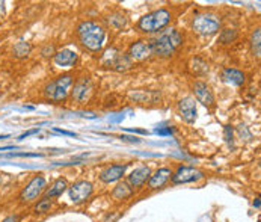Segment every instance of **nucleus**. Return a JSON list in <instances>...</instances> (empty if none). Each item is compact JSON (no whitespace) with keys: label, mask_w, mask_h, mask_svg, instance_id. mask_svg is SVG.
<instances>
[{"label":"nucleus","mask_w":261,"mask_h":222,"mask_svg":"<svg viewBox=\"0 0 261 222\" xmlns=\"http://www.w3.org/2000/svg\"><path fill=\"white\" fill-rule=\"evenodd\" d=\"M77 34L85 49H88L89 52L101 50L103 42L106 40V30L100 24L94 21H83L77 27Z\"/></svg>","instance_id":"obj_1"},{"label":"nucleus","mask_w":261,"mask_h":222,"mask_svg":"<svg viewBox=\"0 0 261 222\" xmlns=\"http://www.w3.org/2000/svg\"><path fill=\"white\" fill-rule=\"evenodd\" d=\"M183 41L184 38L177 29L163 30L159 38L151 42L152 55H157L160 58H169L180 49V45H183Z\"/></svg>","instance_id":"obj_2"},{"label":"nucleus","mask_w":261,"mask_h":222,"mask_svg":"<svg viewBox=\"0 0 261 222\" xmlns=\"http://www.w3.org/2000/svg\"><path fill=\"white\" fill-rule=\"evenodd\" d=\"M172 20V14L168 9H157L152 11L139 20L137 23V29L144 34H154V32H160L162 29H165L168 24Z\"/></svg>","instance_id":"obj_3"},{"label":"nucleus","mask_w":261,"mask_h":222,"mask_svg":"<svg viewBox=\"0 0 261 222\" xmlns=\"http://www.w3.org/2000/svg\"><path fill=\"white\" fill-rule=\"evenodd\" d=\"M73 82H74V77L71 74L59 76L57 79H55L53 82H50L45 86L44 89L45 99H49L52 101H65L70 94V88Z\"/></svg>","instance_id":"obj_4"},{"label":"nucleus","mask_w":261,"mask_h":222,"mask_svg":"<svg viewBox=\"0 0 261 222\" xmlns=\"http://www.w3.org/2000/svg\"><path fill=\"white\" fill-rule=\"evenodd\" d=\"M192 29L203 37H211L221 30V19L210 12L196 14L192 21Z\"/></svg>","instance_id":"obj_5"},{"label":"nucleus","mask_w":261,"mask_h":222,"mask_svg":"<svg viewBox=\"0 0 261 222\" xmlns=\"http://www.w3.org/2000/svg\"><path fill=\"white\" fill-rule=\"evenodd\" d=\"M45 187H47V180L42 176H35L32 180H30L21 190L20 194V200L23 204H29L37 201L38 197H41L45 192Z\"/></svg>","instance_id":"obj_6"},{"label":"nucleus","mask_w":261,"mask_h":222,"mask_svg":"<svg viewBox=\"0 0 261 222\" xmlns=\"http://www.w3.org/2000/svg\"><path fill=\"white\" fill-rule=\"evenodd\" d=\"M204 179V172L195 166H178L175 172H172L171 182L174 184H187V183H196Z\"/></svg>","instance_id":"obj_7"},{"label":"nucleus","mask_w":261,"mask_h":222,"mask_svg":"<svg viewBox=\"0 0 261 222\" xmlns=\"http://www.w3.org/2000/svg\"><path fill=\"white\" fill-rule=\"evenodd\" d=\"M94 192V186H92L91 182L86 180H80L75 182L74 184H71L68 187V194H70V200L74 204H82L85 201H88Z\"/></svg>","instance_id":"obj_8"},{"label":"nucleus","mask_w":261,"mask_h":222,"mask_svg":"<svg viewBox=\"0 0 261 222\" xmlns=\"http://www.w3.org/2000/svg\"><path fill=\"white\" fill-rule=\"evenodd\" d=\"M92 82L89 77H82L75 82L73 91H71V97L73 100H75L77 103H85L89 100L91 94H92Z\"/></svg>","instance_id":"obj_9"},{"label":"nucleus","mask_w":261,"mask_h":222,"mask_svg":"<svg viewBox=\"0 0 261 222\" xmlns=\"http://www.w3.org/2000/svg\"><path fill=\"white\" fill-rule=\"evenodd\" d=\"M129 165L127 163H115V165H111V166H107L106 169H103L100 172V180L103 183H107V184H111V183H115V182H119L122 177L126 176V171H127Z\"/></svg>","instance_id":"obj_10"},{"label":"nucleus","mask_w":261,"mask_h":222,"mask_svg":"<svg viewBox=\"0 0 261 222\" xmlns=\"http://www.w3.org/2000/svg\"><path fill=\"white\" fill-rule=\"evenodd\" d=\"M152 55V44L149 41H136L130 45L129 49V58L131 61H145Z\"/></svg>","instance_id":"obj_11"},{"label":"nucleus","mask_w":261,"mask_h":222,"mask_svg":"<svg viewBox=\"0 0 261 222\" xmlns=\"http://www.w3.org/2000/svg\"><path fill=\"white\" fill-rule=\"evenodd\" d=\"M178 110H180L181 118L186 121V122H189V124H193V122H195L196 114H198L195 99H192V97H184L183 100H180V101H178Z\"/></svg>","instance_id":"obj_12"},{"label":"nucleus","mask_w":261,"mask_h":222,"mask_svg":"<svg viewBox=\"0 0 261 222\" xmlns=\"http://www.w3.org/2000/svg\"><path fill=\"white\" fill-rule=\"evenodd\" d=\"M193 94H195V99H196L199 103H201V104H204V106H207V107L214 106V95H213L211 88H210L207 83H204V82H196V83L193 85Z\"/></svg>","instance_id":"obj_13"},{"label":"nucleus","mask_w":261,"mask_h":222,"mask_svg":"<svg viewBox=\"0 0 261 222\" xmlns=\"http://www.w3.org/2000/svg\"><path fill=\"white\" fill-rule=\"evenodd\" d=\"M171 177H172V171L169 168H159L156 172H151V176L148 179V187L152 190L162 189L171 180Z\"/></svg>","instance_id":"obj_14"},{"label":"nucleus","mask_w":261,"mask_h":222,"mask_svg":"<svg viewBox=\"0 0 261 222\" xmlns=\"http://www.w3.org/2000/svg\"><path fill=\"white\" fill-rule=\"evenodd\" d=\"M149 176H151V169L148 168V166H141V168H136L130 176H129V184L133 187V189H139V187H142L147 182H148V179H149Z\"/></svg>","instance_id":"obj_15"},{"label":"nucleus","mask_w":261,"mask_h":222,"mask_svg":"<svg viewBox=\"0 0 261 222\" xmlns=\"http://www.w3.org/2000/svg\"><path fill=\"white\" fill-rule=\"evenodd\" d=\"M222 79L225 83L233 85V86H242L244 82H246V76L236 68H225L222 71Z\"/></svg>","instance_id":"obj_16"},{"label":"nucleus","mask_w":261,"mask_h":222,"mask_svg":"<svg viewBox=\"0 0 261 222\" xmlns=\"http://www.w3.org/2000/svg\"><path fill=\"white\" fill-rule=\"evenodd\" d=\"M77 53L70 49H64L55 55V62L59 67H73L75 62H77Z\"/></svg>","instance_id":"obj_17"},{"label":"nucleus","mask_w":261,"mask_h":222,"mask_svg":"<svg viewBox=\"0 0 261 222\" xmlns=\"http://www.w3.org/2000/svg\"><path fill=\"white\" fill-rule=\"evenodd\" d=\"M133 194H134V189L127 182L118 183L112 190V197L118 201H126V200L131 198Z\"/></svg>","instance_id":"obj_18"},{"label":"nucleus","mask_w":261,"mask_h":222,"mask_svg":"<svg viewBox=\"0 0 261 222\" xmlns=\"http://www.w3.org/2000/svg\"><path fill=\"white\" fill-rule=\"evenodd\" d=\"M67 189H68V182H67V179L60 177V179L55 180L49 189H45V197H47V198H56V197H60V195H62V194L65 192Z\"/></svg>","instance_id":"obj_19"},{"label":"nucleus","mask_w":261,"mask_h":222,"mask_svg":"<svg viewBox=\"0 0 261 222\" xmlns=\"http://www.w3.org/2000/svg\"><path fill=\"white\" fill-rule=\"evenodd\" d=\"M133 65V61L127 56V55H118V58L115 59L112 68L116 70V71H126V70H130Z\"/></svg>","instance_id":"obj_20"},{"label":"nucleus","mask_w":261,"mask_h":222,"mask_svg":"<svg viewBox=\"0 0 261 222\" xmlns=\"http://www.w3.org/2000/svg\"><path fill=\"white\" fill-rule=\"evenodd\" d=\"M52 207H53V200H52V198H47V197H44V198H41V200L35 204L34 210H35V213H47V212L52 210Z\"/></svg>","instance_id":"obj_21"},{"label":"nucleus","mask_w":261,"mask_h":222,"mask_svg":"<svg viewBox=\"0 0 261 222\" xmlns=\"http://www.w3.org/2000/svg\"><path fill=\"white\" fill-rule=\"evenodd\" d=\"M251 50H252L254 56H257V58L261 53V32H260V29H257L251 37Z\"/></svg>","instance_id":"obj_22"},{"label":"nucleus","mask_w":261,"mask_h":222,"mask_svg":"<svg viewBox=\"0 0 261 222\" xmlns=\"http://www.w3.org/2000/svg\"><path fill=\"white\" fill-rule=\"evenodd\" d=\"M29 53H30V44L29 42L20 41L14 45V55L17 58H26Z\"/></svg>","instance_id":"obj_23"},{"label":"nucleus","mask_w":261,"mask_h":222,"mask_svg":"<svg viewBox=\"0 0 261 222\" xmlns=\"http://www.w3.org/2000/svg\"><path fill=\"white\" fill-rule=\"evenodd\" d=\"M109 23H111L113 27L121 29V27H124V26H126L127 20H126L124 15H121V14H115V15H112V17L109 19Z\"/></svg>","instance_id":"obj_24"},{"label":"nucleus","mask_w":261,"mask_h":222,"mask_svg":"<svg viewBox=\"0 0 261 222\" xmlns=\"http://www.w3.org/2000/svg\"><path fill=\"white\" fill-rule=\"evenodd\" d=\"M236 37H237V34H236L234 30H229V29H226V30H224V34L221 35V41H222L224 44H228V42L234 41V40H236Z\"/></svg>","instance_id":"obj_25"},{"label":"nucleus","mask_w":261,"mask_h":222,"mask_svg":"<svg viewBox=\"0 0 261 222\" xmlns=\"http://www.w3.org/2000/svg\"><path fill=\"white\" fill-rule=\"evenodd\" d=\"M42 154L38 153H9L8 157H41Z\"/></svg>","instance_id":"obj_26"},{"label":"nucleus","mask_w":261,"mask_h":222,"mask_svg":"<svg viewBox=\"0 0 261 222\" xmlns=\"http://www.w3.org/2000/svg\"><path fill=\"white\" fill-rule=\"evenodd\" d=\"M35 133H39V129L37 127V129H32V130H29V132H26V133H23L19 139L20 141H23V139H26V138H29V136H32V135H35Z\"/></svg>","instance_id":"obj_27"},{"label":"nucleus","mask_w":261,"mask_h":222,"mask_svg":"<svg viewBox=\"0 0 261 222\" xmlns=\"http://www.w3.org/2000/svg\"><path fill=\"white\" fill-rule=\"evenodd\" d=\"M56 133H60V135H65V136H71V138H75L77 135H75L74 132H67V130H62V129H53Z\"/></svg>","instance_id":"obj_28"},{"label":"nucleus","mask_w":261,"mask_h":222,"mask_svg":"<svg viewBox=\"0 0 261 222\" xmlns=\"http://www.w3.org/2000/svg\"><path fill=\"white\" fill-rule=\"evenodd\" d=\"M156 133L163 135V136H169V135H172V130L171 129H156Z\"/></svg>","instance_id":"obj_29"},{"label":"nucleus","mask_w":261,"mask_h":222,"mask_svg":"<svg viewBox=\"0 0 261 222\" xmlns=\"http://www.w3.org/2000/svg\"><path fill=\"white\" fill-rule=\"evenodd\" d=\"M2 222H20V216L19 215H11V216L5 218Z\"/></svg>","instance_id":"obj_30"},{"label":"nucleus","mask_w":261,"mask_h":222,"mask_svg":"<svg viewBox=\"0 0 261 222\" xmlns=\"http://www.w3.org/2000/svg\"><path fill=\"white\" fill-rule=\"evenodd\" d=\"M225 138H226V141L229 142V141H233V129H231V127H226V129H225Z\"/></svg>","instance_id":"obj_31"},{"label":"nucleus","mask_w":261,"mask_h":222,"mask_svg":"<svg viewBox=\"0 0 261 222\" xmlns=\"http://www.w3.org/2000/svg\"><path fill=\"white\" fill-rule=\"evenodd\" d=\"M5 14V3L3 2H0V17Z\"/></svg>","instance_id":"obj_32"},{"label":"nucleus","mask_w":261,"mask_h":222,"mask_svg":"<svg viewBox=\"0 0 261 222\" xmlns=\"http://www.w3.org/2000/svg\"><path fill=\"white\" fill-rule=\"evenodd\" d=\"M260 198H255V201H254V207H257V209H260Z\"/></svg>","instance_id":"obj_33"},{"label":"nucleus","mask_w":261,"mask_h":222,"mask_svg":"<svg viewBox=\"0 0 261 222\" xmlns=\"http://www.w3.org/2000/svg\"><path fill=\"white\" fill-rule=\"evenodd\" d=\"M2 182H3V177H2V174H0V184H2Z\"/></svg>","instance_id":"obj_34"},{"label":"nucleus","mask_w":261,"mask_h":222,"mask_svg":"<svg viewBox=\"0 0 261 222\" xmlns=\"http://www.w3.org/2000/svg\"><path fill=\"white\" fill-rule=\"evenodd\" d=\"M8 138V135H3V136H0V139H6Z\"/></svg>","instance_id":"obj_35"}]
</instances>
